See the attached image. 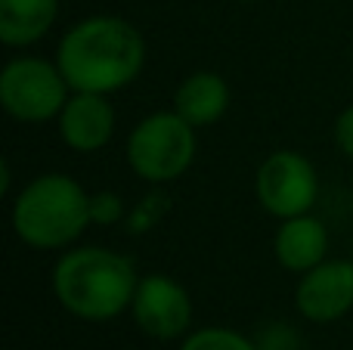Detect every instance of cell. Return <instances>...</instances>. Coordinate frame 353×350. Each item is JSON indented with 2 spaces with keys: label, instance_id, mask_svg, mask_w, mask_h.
<instances>
[{
  "label": "cell",
  "instance_id": "obj_1",
  "mask_svg": "<svg viewBox=\"0 0 353 350\" xmlns=\"http://www.w3.org/2000/svg\"><path fill=\"white\" fill-rule=\"evenodd\" d=\"M56 65L72 90L112 96L143 74L146 37L121 16H87L59 37Z\"/></svg>",
  "mask_w": 353,
  "mask_h": 350
},
{
  "label": "cell",
  "instance_id": "obj_2",
  "mask_svg": "<svg viewBox=\"0 0 353 350\" xmlns=\"http://www.w3.org/2000/svg\"><path fill=\"white\" fill-rule=\"evenodd\" d=\"M53 295L84 322H109L130 310L140 285L134 260L105 245H72L53 267Z\"/></svg>",
  "mask_w": 353,
  "mask_h": 350
},
{
  "label": "cell",
  "instance_id": "obj_3",
  "mask_svg": "<svg viewBox=\"0 0 353 350\" xmlns=\"http://www.w3.org/2000/svg\"><path fill=\"white\" fill-rule=\"evenodd\" d=\"M12 233L34 251H65L90 227V192L62 171L31 177L12 198Z\"/></svg>",
  "mask_w": 353,
  "mask_h": 350
},
{
  "label": "cell",
  "instance_id": "obj_4",
  "mask_svg": "<svg viewBox=\"0 0 353 350\" xmlns=\"http://www.w3.org/2000/svg\"><path fill=\"white\" fill-rule=\"evenodd\" d=\"M195 134L199 130L174 109L140 118L128 134V146H124L130 171L149 186H165L180 180L192 167L195 152H199Z\"/></svg>",
  "mask_w": 353,
  "mask_h": 350
},
{
  "label": "cell",
  "instance_id": "obj_5",
  "mask_svg": "<svg viewBox=\"0 0 353 350\" xmlns=\"http://www.w3.org/2000/svg\"><path fill=\"white\" fill-rule=\"evenodd\" d=\"M72 87H68L56 59L43 56H16L0 72V105L12 121L47 124L65 109Z\"/></svg>",
  "mask_w": 353,
  "mask_h": 350
},
{
  "label": "cell",
  "instance_id": "obj_6",
  "mask_svg": "<svg viewBox=\"0 0 353 350\" xmlns=\"http://www.w3.org/2000/svg\"><path fill=\"white\" fill-rule=\"evenodd\" d=\"M254 192L261 208L276 220L310 214L319 202V174L307 155L294 149H276L257 167Z\"/></svg>",
  "mask_w": 353,
  "mask_h": 350
},
{
  "label": "cell",
  "instance_id": "obj_7",
  "mask_svg": "<svg viewBox=\"0 0 353 350\" xmlns=\"http://www.w3.org/2000/svg\"><path fill=\"white\" fill-rule=\"evenodd\" d=\"M137 329L155 341L186 338L192 332V298L168 273L140 276L134 304H130Z\"/></svg>",
  "mask_w": 353,
  "mask_h": 350
},
{
  "label": "cell",
  "instance_id": "obj_8",
  "mask_svg": "<svg viewBox=\"0 0 353 350\" xmlns=\"http://www.w3.org/2000/svg\"><path fill=\"white\" fill-rule=\"evenodd\" d=\"M294 307L307 322H338L353 310V260L325 258L301 273L294 285Z\"/></svg>",
  "mask_w": 353,
  "mask_h": 350
},
{
  "label": "cell",
  "instance_id": "obj_9",
  "mask_svg": "<svg viewBox=\"0 0 353 350\" xmlns=\"http://www.w3.org/2000/svg\"><path fill=\"white\" fill-rule=\"evenodd\" d=\"M59 124V136L72 152H99L109 146V140L115 136V105L109 103L105 93H84L72 90L65 109L56 118Z\"/></svg>",
  "mask_w": 353,
  "mask_h": 350
},
{
  "label": "cell",
  "instance_id": "obj_10",
  "mask_svg": "<svg viewBox=\"0 0 353 350\" xmlns=\"http://www.w3.org/2000/svg\"><path fill=\"white\" fill-rule=\"evenodd\" d=\"M273 254L282 270L301 276L329 258V227L319 217H313V211L279 220L273 236Z\"/></svg>",
  "mask_w": 353,
  "mask_h": 350
},
{
  "label": "cell",
  "instance_id": "obj_11",
  "mask_svg": "<svg viewBox=\"0 0 353 350\" xmlns=\"http://www.w3.org/2000/svg\"><path fill=\"white\" fill-rule=\"evenodd\" d=\"M230 109V84L217 72H192L180 81L174 93V112L186 118L195 130L211 127Z\"/></svg>",
  "mask_w": 353,
  "mask_h": 350
},
{
  "label": "cell",
  "instance_id": "obj_12",
  "mask_svg": "<svg viewBox=\"0 0 353 350\" xmlns=\"http://www.w3.org/2000/svg\"><path fill=\"white\" fill-rule=\"evenodd\" d=\"M59 0H0V41L6 47H31L50 34Z\"/></svg>",
  "mask_w": 353,
  "mask_h": 350
},
{
  "label": "cell",
  "instance_id": "obj_13",
  "mask_svg": "<svg viewBox=\"0 0 353 350\" xmlns=\"http://www.w3.org/2000/svg\"><path fill=\"white\" fill-rule=\"evenodd\" d=\"M180 350H261L248 335L236 332L226 326H205V329H192L183 338Z\"/></svg>",
  "mask_w": 353,
  "mask_h": 350
},
{
  "label": "cell",
  "instance_id": "obj_14",
  "mask_svg": "<svg viewBox=\"0 0 353 350\" xmlns=\"http://www.w3.org/2000/svg\"><path fill=\"white\" fill-rule=\"evenodd\" d=\"M90 220L97 227H118L121 220H128V208H124V198L112 189L93 192L90 196Z\"/></svg>",
  "mask_w": 353,
  "mask_h": 350
},
{
  "label": "cell",
  "instance_id": "obj_15",
  "mask_svg": "<svg viewBox=\"0 0 353 350\" xmlns=\"http://www.w3.org/2000/svg\"><path fill=\"white\" fill-rule=\"evenodd\" d=\"M161 214H165V198H161V196H146V198H140V205H137V208L128 214L130 233H143V229H152L155 220H159Z\"/></svg>",
  "mask_w": 353,
  "mask_h": 350
},
{
  "label": "cell",
  "instance_id": "obj_16",
  "mask_svg": "<svg viewBox=\"0 0 353 350\" xmlns=\"http://www.w3.org/2000/svg\"><path fill=\"white\" fill-rule=\"evenodd\" d=\"M332 134H335L338 152L353 158V105H347V109L335 118V130H332Z\"/></svg>",
  "mask_w": 353,
  "mask_h": 350
},
{
  "label": "cell",
  "instance_id": "obj_17",
  "mask_svg": "<svg viewBox=\"0 0 353 350\" xmlns=\"http://www.w3.org/2000/svg\"><path fill=\"white\" fill-rule=\"evenodd\" d=\"M239 3H257V0H239Z\"/></svg>",
  "mask_w": 353,
  "mask_h": 350
}]
</instances>
